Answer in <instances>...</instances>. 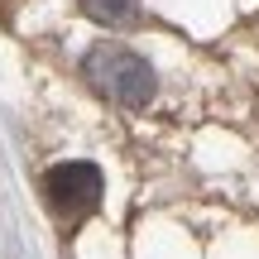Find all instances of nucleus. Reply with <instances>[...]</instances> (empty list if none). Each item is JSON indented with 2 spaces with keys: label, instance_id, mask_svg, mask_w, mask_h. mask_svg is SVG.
Instances as JSON below:
<instances>
[{
  "label": "nucleus",
  "instance_id": "obj_2",
  "mask_svg": "<svg viewBox=\"0 0 259 259\" xmlns=\"http://www.w3.org/2000/svg\"><path fill=\"white\" fill-rule=\"evenodd\" d=\"M101 168L96 163H58L44 173V202L58 221H82L101 206Z\"/></svg>",
  "mask_w": 259,
  "mask_h": 259
},
{
  "label": "nucleus",
  "instance_id": "obj_3",
  "mask_svg": "<svg viewBox=\"0 0 259 259\" xmlns=\"http://www.w3.org/2000/svg\"><path fill=\"white\" fill-rule=\"evenodd\" d=\"M82 5H87V15L101 19V24H135L139 19L135 0H82Z\"/></svg>",
  "mask_w": 259,
  "mask_h": 259
},
{
  "label": "nucleus",
  "instance_id": "obj_1",
  "mask_svg": "<svg viewBox=\"0 0 259 259\" xmlns=\"http://www.w3.org/2000/svg\"><path fill=\"white\" fill-rule=\"evenodd\" d=\"M87 82L101 96H111L115 106L139 111V106H149V96H154V67L139 53L120 48V44H101V48L87 53Z\"/></svg>",
  "mask_w": 259,
  "mask_h": 259
}]
</instances>
